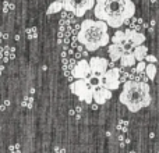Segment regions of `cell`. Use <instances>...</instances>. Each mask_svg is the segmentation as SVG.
Listing matches in <instances>:
<instances>
[{
	"instance_id": "obj_6",
	"label": "cell",
	"mask_w": 159,
	"mask_h": 153,
	"mask_svg": "<svg viewBox=\"0 0 159 153\" xmlns=\"http://www.w3.org/2000/svg\"><path fill=\"white\" fill-rule=\"evenodd\" d=\"M120 85V70L112 67L107 68L103 74L101 75V88H105L107 90H115Z\"/></svg>"
},
{
	"instance_id": "obj_15",
	"label": "cell",
	"mask_w": 159,
	"mask_h": 153,
	"mask_svg": "<svg viewBox=\"0 0 159 153\" xmlns=\"http://www.w3.org/2000/svg\"><path fill=\"white\" fill-rule=\"evenodd\" d=\"M63 10V4L61 2H53L52 4L48 7L46 10V15H52V14H56V13H60Z\"/></svg>"
},
{
	"instance_id": "obj_14",
	"label": "cell",
	"mask_w": 159,
	"mask_h": 153,
	"mask_svg": "<svg viewBox=\"0 0 159 153\" xmlns=\"http://www.w3.org/2000/svg\"><path fill=\"white\" fill-rule=\"evenodd\" d=\"M110 41H112V43H115V45H121V46H123V45L126 43V35H124V31L117 29Z\"/></svg>"
},
{
	"instance_id": "obj_16",
	"label": "cell",
	"mask_w": 159,
	"mask_h": 153,
	"mask_svg": "<svg viewBox=\"0 0 159 153\" xmlns=\"http://www.w3.org/2000/svg\"><path fill=\"white\" fill-rule=\"evenodd\" d=\"M145 74L148 76L151 81H154L155 76H157V66L155 64H148L147 63V67H145Z\"/></svg>"
},
{
	"instance_id": "obj_2",
	"label": "cell",
	"mask_w": 159,
	"mask_h": 153,
	"mask_svg": "<svg viewBox=\"0 0 159 153\" xmlns=\"http://www.w3.org/2000/svg\"><path fill=\"white\" fill-rule=\"evenodd\" d=\"M107 25L99 20H84L80 27L77 39L88 52H96L110 42Z\"/></svg>"
},
{
	"instance_id": "obj_18",
	"label": "cell",
	"mask_w": 159,
	"mask_h": 153,
	"mask_svg": "<svg viewBox=\"0 0 159 153\" xmlns=\"http://www.w3.org/2000/svg\"><path fill=\"white\" fill-rule=\"evenodd\" d=\"M145 67H147L145 61H137V63H135V70H137L138 72L145 71Z\"/></svg>"
},
{
	"instance_id": "obj_4",
	"label": "cell",
	"mask_w": 159,
	"mask_h": 153,
	"mask_svg": "<svg viewBox=\"0 0 159 153\" xmlns=\"http://www.w3.org/2000/svg\"><path fill=\"white\" fill-rule=\"evenodd\" d=\"M70 90L77 96L80 100L84 102V103L89 104V103L93 102L92 100V93H93V90H95V86H92V85L89 84L88 78L77 79L75 82H73V84L70 85Z\"/></svg>"
},
{
	"instance_id": "obj_9",
	"label": "cell",
	"mask_w": 159,
	"mask_h": 153,
	"mask_svg": "<svg viewBox=\"0 0 159 153\" xmlns=\"http://www.w3.org/2000/svg\"><path fill=\"white\" fill-rule=\"evenodd\" d=\"M91 75L89 64L87 60H80L73 68V76L77 79H85Z\"/></svg>"
},
{
	"instance_id": "obj_19",
	"label": "cell",
	"mask_w": 159,
	"mask_h": 153,
	"mask_svg": "<svg viewBox=\"0 0 159 153\" xmlns=\"http://www.w3.org/2000/svg\"><path fill=\"white\" fill-rule=\"evenodd\" d=\"M55 2H61V0H55Z\"/></svg>"
},
{
	"instance_id": "obj_17",
	"label": "cell",
	"mask_w": 159,
	"mask_h": 153,
	"mask_svg": "<svg viewBox=\"0 0 159 153\" xmlns=\"http://www.w3.org/2000/svg\"><path fill=\"white\" fill-rule=\"evenodd\" d=\"M145 63H148V64H155V63H158V57L157 56H154V55H147V57H145Z\"/></svg>"
},
{
	"instance_id": "obj_11",
	"label": "cell",
	"mask_w": 159,
	"mask_h": 153,
	"mask_svg": "<svg viewBox=\"0 0 159 153\" xmlns=\"http://www.w3.org/2000/svg\"><path fill=\"white\" fill-rule=\"evenodd\" d=\"M109 57H110V61H119L120 60V57L123 56V53H124V49H123V46L121 45H115V43H112L109 46Z\"/></svg>"
},
{
	"instance_id": "obj_10",
	"label": "cell",
	"mask_w": 159,
	"mask_h": 153,
	"mask_svg": "<svg viewBox=\"0 0 159 153\" xmlns=\"http://www.w3.org/2000/svg\"><path fill=\"white\" fill-rule=\"evenodd\" d=\"M112 99V92L105 88H99V89H95L92 93V100H95L96 104H103L106 103L107 100Z\"/></svg>"
},
{
	"instance_id": "obj_5",
	"label": "cell",
	"mask_w": 159,
	"mask_h": 153,
	"mask_svg": "<svg viewBox=\"0 0 159 153\" xmlns=\"http://www.w3.org/2000/svg\"><path fill=\"white\" fill-rule=\"evenodd\" d=\"M63 10L73 13L75 17L81 18L87 11L92 10L95 6V0H61Z\"/></svg>"
},
{
	"instance_id": "obj_12",
	"label": "cell",
	"mask_w": 159,
	"mask_h": 153,
	"mask_svg": "<svg viewBox=\"0 0 159 153\" xmlns=\"http://www.w3.org/2000/svg\"><path fill=\"white\" fill-rule=\"evenodd\" d=\"M148 55V47L145 45H140V46L133 49V56H134L135 61H144Z\"/></svg>"
},
{
	"instance_id": "obj_8",
	"label": "cell",
	"mask_w": 159,
	"mask_h": 153,
	"mask_svg": "<svg viewBox=\"0 0 159 153\" xmlns=\"http://www.w3.org/2000/svg\"><path fill=\"white\" fill-rule=\"evenodd\" d=\"M124 35H126V42L133 47V49L140 46V45H144L147 41L144 33L137 32V31H134V29H126L124 31Z\"/></svg>"
},
{
	"instance_id": "obj_3",
	"label": "cell",
	"mask_w": 159,
	"mask_h": 153,
	"mask_svg": "<svg viewBox=\"0 0 159 153\" xmlns=\"http://www.w3.org/2000/svg\"><path fill=\"white\" fill-rule=\"evenodd\" d=\"M119 100L129 109V111L137 113L151 104V86L145 82L127 81L123 85V90L120 92Z\"/></svg>"
},
{
	"instance_id": "obj_7",
	"label": "cell",
	"mask_w": 159,
	"mask_h": 153,
	"mask_svg": "<svg viewBox=\"0 0 159 153\" xmlns=\"http://www.w3.org/2000/svg\"><path fill=\"white\" fill-rule=\"evenodd\" d=\"M88 64H89L91 75H96V76H101L109 67V61L103 57H92L88 61Z\"/></svg>"
},
{
	"instance_id": "obj_1",
	"label": "cell",
	"mask_w": 159,
	"mask_h": 153,
	"mask_svg": "<svg viewBox=\"0 0 159 153\" xmlns=\"http://www.w3.org/2000/svg\"><path fill=\"white\" fill-rule=\"evenodd\" d=\"M95 18L103 21L110 28H120L135 14L133 0H95L93 6Z\"/></svg>"
},
{
	"instance_id": "obj_13",
	"label": "cell",
	"mask_w": 159,
	"mask_h": 153,
	"mask_svg": "<svg viewBox=\"0 0 159 153\" xmlns=\"http://www.w3.org/2000/svg\"><path fill=\"white\" fill-rule=\"evenodd\" d=\"M119 61L121 63L123 67H133V66H135V63H137L134 56H133V52H124Z\"/></svg>"
}]
</instances>
